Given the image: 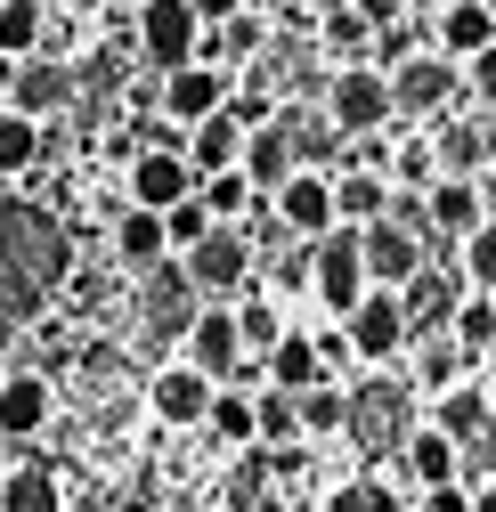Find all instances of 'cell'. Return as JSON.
Segmentation results:
<instances>
[{"label": "cell", "instance_id": "4fadbf2b", "mask_svg": "<svg viewBox=\"0 0 496 512\" xmlns=\"http://www.w3.org/2000/svg\"><path fill=\"white\" fill-rule=\"evenodd\" d=\"M188 366H204L212 382L244 374V334H236V309H196V317H188Z\"/></svg>", "mask_w": 496, "mask_h": 512}, {"label": "cell", "instance_id": "30bf717a", "mask_svg": "<svg viewBox=\"0 0 496 512\" xmlns=\"http://www.w3.org/2000/svg\"><path fill=\"white\" fill-rule=\"evenodd\" d=\"M212 391L220 382L204 374V366H163L155 382H147V407H155V423H179V431H204V415H212Z\"/></svg>", "mask_w": 496, "mask_h": 512}, {"label": "cell", "instance_id": "ffe728a7", "mask_svg": "<svg viewBox=\"0 0 496 512\" xmlns=\"http://www.w3.org/2000/svg\"><path fill=\"white\" fill-rule=\"evenodd\" d=\"M383 212H391V179H383L375 163L334 179V220H342V228H375Z\"/></svg>", "mask_w": 496, "mask_h": 512}, {"label": "cell", "instance_id": "ac0fdd59", "mask_svg": "<svg viewBox=\"0 0 496 512\" xmlns=\"http://www.w3.org/2000/svg\"><path fill=\"white\" fill-rule=\"evenodd\" d=\"M236 163H244V122L220 106L212 122H196V131H188V171L212 179V171H236Z\"/></svg>", "mask_w": 496, "mask_h": 512}, {"label": "cell", "instance_id": "e575fe53", "mask_svg": "<svg viewBox=\"0 0 496 512\" xmlns=\"http://www.w3.org/2000/svg\"><path fill=\"white\" fill-rule=\"evenodd\" d=\"M212 228H220V220H212V212H204L196 196H188V204H171V212H163V236H171V252H196V244H204Z\"/></svg>", "mask_w": 496, "mask_h": 512}, {"label": "cell", "instance_id": "f907efd6", "mask_svg": "<svg viewBox=\"0 0 496 512\" xmlns=\"http://www.w3.org/2000/svg\"><path fill=\"white\" fill-rule=\"evenodd\" d=\"M488 9H496V0H488Z\"/></svg>", "mask_w": 496, "mask_h": 512}, {"label": "cell", "instance_id": "4316f807", "mask_svg": "<svg viewBox=\"0 0 496 512\" xmlns=\"http://www.w3.org/2000/svg\"><path fill=\"white\" fill-rule=\"evenodd\" d=\"M0 512H66V488H57L49 464H17L0 480Z\"/></svg>", "mask_w": 496, "mask_h": 512}, {"label": "cell", "instance_id": "277c9868", "mask_svg": "<svg viewBox=\"0 0 496 512\" xmlns=\"http://www.w3.org/2000/svg\"><path fill=\"white\" fill-rule=\"evenodd\" d=\"M326 122H334L342 139L383 131V122H391V74L383 66H342L334 90H326Z\"/></svg>", "mask_w": 496, "mask_h": 512}, {"label": "cell", "instance_id": "83f0119b", "mask_svg": "<svg viewBox=\"0 0 496 512\" xmlns=\"http://www.w3.org/2000/svg\"><path fill=\"white\" fill-rule=\"evenodd\" d=\"M293 415H301V439H334V431H350V391L309 382V391H293Z\"/></svg>", "mask_w": 496, "mask_h": 512}, {"label": "cell", "instance_id": "6da1fadb", "mask_svg": "<svg viewBox=\"0 0 496 512\" xmlns=\"http://www.w3.org/2000/svg\"><path fill=\"white\" fill-rule=\"evenodd\" d=\"M74 277V244L41 204H0V317H33Z\"/></svg>", "mask_w": 496, "mask_h": 512}, {"label": "cell", "instance_id": "e0dca14e", "mask_svg": "<svg viewBox=\"0 0 496 512\" xmlns=\"http://www.w3.org/2000/svg\"><path fill=\"white\" fill-rule=\"evenodd\" d=\"M480 220H488V212H480V187H472V179H431V187H423V228H440V236L464 244Z\"/></svg>", "mask_w": 496, "mask_h": 512}, {"label": "cell", "instance_id": "8992f818", "mask_svg": "<svg viewBox=\"0 0 496 512\" xmlns=\"http://www.w3.org/2000/svg\"><path fill=\"white\" fill-rule=\"evenodd\" d=\"M139 49H147V66H163V74L196 66V49H204V17L188 9V0H147V9H139Z\"/></svg>", "mask_w": 496, "mask_h": 512}, {"label": "cell", "instance_id": "44dd1931", "mask_svg": "<svg viewBox=\"0 0 496 512\" xmlns=\"http://www.w3.org/2000/svg\"><path fill=\"white\" fill-rule=\"evenodd\" d=\"M431 163H440V179H472L488 171V139H480V122H431Z\"/></svg>", "mask_w": 496, "mask_h": 512}, {"label": "cell", "instance_id": "60d3db41", "mask_svg": "<svg viewBox=\"0 0 496 512\" xmlns=\"http://www.w3.org/2000/svg\"><path fill=\"white\" fill-rule=\"evenodd\" d=\"M431 512H472V488L448 480V488H431Z\"/></svg>", "mask_w": 496, "mask_h": 512}, {"label": "cell", "instance_id": "ee69618b", "mask_svg": "<svg viewBox=\"0 0 496 512\" xmlns=\"http://www.w3.org/2000/svg\"><path fill=\"white\" fill-rule=\"evenodd\" d=\"M472 512H496V480H480V488H472Z\"/></svg>", "mask_w": 496, "mask_h": 512}, {"label": "cell", "instance_id": "5bb4252c", "mask_svg": "<svg viewBox=\"0 0 496 512\" xmlns=\"http://www.w3.org/2000/svg\"><path fill=\"white\" fill-rule=\"evenodd\" d=\"M244 179H253V196H277V187L301 171V155H293V131L285 122H261V131H244V163H236Z\"/></svg>", "mask_w": 496, "mask_h": 512}, {"label": "cell", "instance_id": "f35d334b", "mask_svg": "<svg viewBox=\"0 0 496 512\" xmlns=\"http://www.w3.org/2000/svg\"><path fill=\"white\" fill-rule=\"evenodd\" d=\"M464 82H472V98H488V106H496V41H488L480 57H464Z\"/></svg>", "mask_w": 496, "mask_h": 512}, {"label": "cell", "instance_id": "f546056e", "mask_svg": "<svg viewBox=\"0 0 496 512\" xmlns=\"http://www.w3.org/2000/svg\"><path fill=\"white\" fill-rule=\"evenodd\" d=\"M196 204H204L220 228H236V220L253 212L261 196H253V179H244V171H212V179H196Z\"/></svg>", "mask_w": 496, "mask_h": 512}, {"label": "cell", "instance_id": "2e32d148", "mask_svg": "<svg viewBox=\"0 0 496 512\" xmlns=\"http://www.w3.org/2000/svg\"><path fill=\"white\" fill-rule=\"evenodd\" d=\"M49 382L41 374H0V439H41L49 431Z\"/></svg>", "mask_w": 496, "mask_h": 512}, {"label": "cell", "instance_id": "b9f144b4", "mask_svg": "<svg viewBox=\"0 0 496 512\" xmlns=\"http://www.w3.org/2000/svg\"><path fill=\"white\" fill-rule=\"evenodd\" d=\"M188 9H196V17H204V25H228V17H236V9H244V0H188Z\"/></svg>", "mask_w": 496, "mask_h": 512}, {"label": "cell", "instance_id": "8d00e7d4", "mask_svg": "<svg viewBox=\"0 0 496 512\" xmlns=\"http://www.w3.org/2000/svg\"><path fill=\"white\" fill-rule=\"evenodd\" d=\"M456 382H464V342H440V334H431V350H423V391L440 399V391H456Z\"/></svg>", "mask_w": 496, "mask_h": 512}, {"label": "cell", "instance_id": "d6a6232c", "mask_svg": "<svg viewBox=\"0 0 496 512\" xmlns=\"http://www.w3.org/2000/svg\"><path fill=\"white\" fill-rule=\"evenodd\" d=\"M204 431H212V439H228V447H253V399H244V391H212Z\"/></svg>", "mask_w": 496, "mask_h": 512}, {"label": "cell", "instance_id": "7a4b0ae2", "mask_svg": "<svg viewBox=\"0 0 496 512\" xmlns=\"http://www.w3.org/2000/svg\"><path fill=\"white\" fill-rule=\"evenodd\" d=\"M342 342H350V358L358 366H391L415 334H407V301L399 293H383V285H366V301L342 317Z\"/></svg>", "mask_w": 496, "mask_h": 512}, {"label": "cell", "instance_id": "603a6c76", "mask_svg": "<svg viewBox=\"0 0 496 512\" xmlns=\"http://www.w3.org/2000/svg\"><path fill=\"white\" fill-rule=\"evenodd\" d=\"M163 252H171V236H163V212H139V204H131V212L114 220V261H122V269H139V277H147V269L163 261Z\"/></svg>", "mask_w": 496, "mask_h": 512}, {"label": "cell", "instance_id": "3957f363", "mask_svg": "<svg viewBox=\"0 0 496 512\" xmlns=\"http://www.w3.org/2000/svg\"><path fill=\"white\" fill-rule=\"evenodd\" d=\"M253 269H261V252H253L244 228H212V236L188 252V285L212 293V301H236L244 285H253Z\"/></svg>", "mask_w": 496, "mask_h": 512}, {"label": "cell", "instance_id": "d590c367", "mask_svg": "<svg viewBox=\"0 0 496 512\" xmlns=\"http://www.w3.org/2000/svg\"><path fill=\"white\" fill-rule=\"evenodd\" d=\"M448 326H456V342H464V350H496V309H488V293L456 301V317H448Z\"/></svg>", "mask_w": 496, "mask_h": 512}, {"label": "cell", "instance_id": "f1b7e54d", "mask_svg": "<svg viewBox=\"0 0 496 512\" xmlns=\"http://www.w3.org/2000/svg\"><path fill=\"white\" fill-rule=\"evenodd\" d=\"M236 334H244V358H269V350H277V334H293V326L277 317V301H269V293L244 285V293H236Z\"/></svg>", "mask_w": 496, "mask_h": 512}, {"label": "cell", "instance_id": "d6986e66", "mask_svg": "<svg viewBox=\"0 0 496 512\" xmlns=\"http://www.w3.org/2000/svg\"><path fill=\"white\" fill-rule=\"evenodd\" d=\"M261 374H269V391H309V382H326L318 334H277V350L261 358Z\"/></svg>", "mask_w": 496, "mask_h": 512}, {"label": "cell", "instance_id": "d4e9b609", "mask_svg": "<svg viewBox=\"0 0 496 512\" xmlns=\"http://www.w3.org/2000/svg\"><path fill=\"white\" fill-rule=\"evenodd\" d=\"M407 472L423 480V488H448V480H464V447L448 439V431H407Z\"/></svg>", "mask_w": 496, "mask_h": 512}, {"label": "cell", "instance_id": "bcb514c9", "mask_svg": "<svg viewBox=\"0 0 496 512\" xmlns=\"http://www.w3.org/2000/svg\"><path fill=\"white\" fill-rule=\"evenodd\" d=\"M253 512H293V504H277V496H261V504H253Z\"/></svg>", "mask_w": 496, "mask_h": 512}, {"label": "cell", "instance_id": "ba28073f", "mask_svg": "<svg viewBox=\"0 0 496 512\" xmlns=\"http://www.w3.org/2000/svg\"><path fill=\"white\" fill-rule=\"evenodd\" d=\"M358 261H366V285H383V293H399L415 269H423V228H407V220H375V228H358Z\"/></svg>", "mask_w": 496, "mask_h": 512}, {"label": "cell", "instance_id": "7bdbcfd3", "mask_svg": "<svg viewBox=\"0 0 496 512\" xmlns=\"http://www.w3.org/2000/svg\"><path fill=\"white\" fill-rule=\"evenodd\" d=\"M472 187H480V212L496 220V163H488V171H472Z\"/></svg>", "mask_w": 496, "mask_h": 512}, {"label": "cell", "instance_id": "681fc988", "mask_svg": "<svg viewBox=\"0 0 496 512\" xmlns=\"http://www.w3.org/2000/svg\"><path fill=\"white\" fill-rule=\"evenodd\" d=\"M488 309H496V293H488Z\"/></svg>", "mask_w": 496, "mask_h": 512}, {"label": "cell", "instance_id": "7c38bea8", "mask_svg": "<svg viewBox=\"0 0 496 512\" xmlns=\"http://www.w3.org/2000/svg\"><path fill=\"white\" fill-rule=\"evenodd\" d=\"M228 90H236V82H228L220 66H204V57H196V66H179V74H163V114L179 122V139H188L196 122H212V114L228 106Z\"/></svg>", "mask_w": 496, "mask_h": 512}, {"label": "cell", "instance_id": "7dc6e473", "mask_svg": "<svg viewBox=\"0 0 496 512\" xmlns=\"http://www.w3.org/2000/svg\"><path fill=\"white\" fill-rule=\"evenodd\" d=\"M318 9H358V0H318Z\"/></svg>", "mask_w": 496, "mask_h": 512}, {"label": "cell", "instance_id": "74e56055", "mask_svg": "<svg viewBox=\"0 0 496 512\" xmlns=\"http://www.w3.org/2000/svg\"><path fill=\"white\" fill-rule=\"evenodd\" d=\"M326 512H399V496H391V488H375V480H350V488H334V496H326Z\"/></svg>", "mask_w": 496, "mask_h": 512}, {"label": "cell", "instance_id": "52a82bcc", "mask_svg": "<svg viewBox=\"0 0 496 512\" xmlns=\"http://www.w3.org/2000/svg\"><path fill=\"white\" fill-rule=\"evenodd\" d=\"M383 74H391V114H423V122H440L448 98H456V66H448L440 49L399 57V66H383Z\"/></svg>", "mask_w": 496, "mask_h": 512}, {"label": "cell", "instance_id": "7402d4cb", "mask_svg": "<svg viewBox=\"0 0 496 512\" xmlns=\"http://www.w3.org/2000/svg\"><path fill=\"white\" fill-rule=\"evenodd\" d=\"M66 98H74V74H66V66H41V57H25V74L9 82V106L33 114V122H49Z\"/></svg>", "mask_w": 496, "mask_h": 512}, {"label": "cell", "instance_id": "9a60e30c", "mask_svg": "<svg viewBox=\"0 0 496 512\" xmlns=\"http://www.w3.org/2000/svg\"><path fill=\"white\" fill-rule=\"evenodd\" d=\"M488 41H496V9H488V0H448V9H440V25H431V49H440L448 66L480 57Z\"/></svg>", "mask_w": 496, "mask_h": 512}, {"label": "cell", "instance_id": "1f68e13d", "mask_svg": "<svg viewBox=\"0 0 496 512\" xmlns=\"http://www.w3.org/2000/svg\"><path fill=\"white\" fill-rule=\"evenodd\" d=\"M41 33H49L41 0H0V57H33Z\"/></svg>", "mask_w": 496, "mask_h": 512}, {"label": "cell", "instance_id": "836d02e7", "mask_svg": "<svg viewBox=\"0 0 496 512\" xmlns=\"http://www.w3.org/2000/svg\"><path fill=\"white\" fill-rule=\"evenodd\" d=\"M464 285L472 293H496V220H480L464 236Z\"/></svg>", "mask_w": 496, "mask_h": 512}, {"label": "cell", "instance_id": "8fae6325", "mask_svg": "<svg viewBox=\"0 0 496 512\" xmlns=\"http://www.w3.org/2000/svg\"><path fill=\"white\" fill-rule=\"evenodd\" d=\"M196 196V171H188V147H139L131 163V204L139 212H171Z\"/></svg>", "mask_w": 496, "mask_h": 512}, {"label": "cell", "instance_id": "4dcf8cb0", "mask_svg": "<svg viewBox=\"0 0 496 512\" xmlns=\"http://www.w3.org/2000/svg\"><path fill=\"white\" fill-rule=\"evenodd\" d=\"M33 163H41V122L9 106V114H0V179H25Z\"/></svg>", "mask_w": 496, "mask_h": 512}, {"label": "cell", "instance_id": "cb8c5ba5", "mask_svg": "<svg viewBox=\"0 0 496 512\" xmlns=\"http://www.w3.org/2000/svg\"><path fill=\"white\" fill-rule=\"evenodd\" d=\"M399 301H407V334H415V326H448L464 293H456V277H440V269L423 261V269H415V277L399 285Z\"/></svg>", "mask_w": 496, "mask_h": 512}, {"label": "cell", "instance_id": "484cf974", "mask_svg": "<svg viewBox=\"0 0 496 512\" xmlns=\"http://www.w3.org/2000/svg\"><path fill=\"white\" fill-rule=\"evenodd\" d=\"M488 423H496V415H488V391H480V382H456V391H440V407H431V431H448L456 447H472Z\"/></svg>", "mask_w": 496, "mask_h": 512}, {"label": "cell", "instance_id": "c3c4849f", "mask_svg": "<svg viewBox=\"0 0 496 512\" xmlns=\"http://www.w3.org/2000/svg\"><path fill=\"white\" fill-rule=\"evenodd\" d=\"M0 114H9V82H0Z\"/></svg>", "mask_w": 496, "mask_h": 512}, {"label": "cell", "instance_id": "ab89813d", "mask_svg": "<svg viewBox=\"0 0 496 512\" xmlns=\"http://www.w3.org/2000/svg\"><path fill=\"white\" fill-rule=\"evenodd\" d=\"M358 17H366V33H391L399 25V0H358Z\"/></svg>", "mask_w": 496, "mask_h": 512}, {"label": "cell", "instance_id": "9c48e42d", "mask_svg": "<svg viewBox=\"0 0 496 512\" xmlns=\"http://www.w3.org/2000/svg\"><path fill=\"white\" fill-rule=\"evenodd\" d=\"M269 204H277V228H285L293 244H318V236L342 228V220H334V179H326V171H293Z\"/></svg>", "mask_w": 496, "mask_h": 512}, {"label": "cell", "instance_id": "5b68a950", "mask_svg": "<svg viewBox=\"0 0 496 512\" xmlns=\"http://www.w3.org/2000/svg\"><path fill=\"white\" fill-rule=\"evenodd\" d=\"M309 293H318L334 317H350L366 301V261H358V228H334L309 244Z\"/></svg>", "mask_w": 496, "mask_h": 512}, {"label": "cell", "instance_id": "f6af8a7d", "mask_svg": "<svg viewBox=\"0 0 496 512\" xmlns=\"http://www.w3.org/2000/svg\"><path fill=\"white\" fill-rule=\"evenodd\" d=\"M480 139H488V163H496V114H488V122H480Z\"/></svg>", "mask_w": 496, "mask_h": 512}]
</instances>
